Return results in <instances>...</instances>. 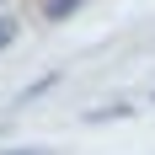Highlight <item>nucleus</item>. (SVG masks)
<instances>
[{
    "instance_id": "f257e3e1",
    "label": "nucleus",
    "mask_w": 155,
    "mask_h": 155,
    "mask_svg": "<svg viewBox=\"0 0 155 155\" xmlns=\"http://www.w3.org/2000/svg\"><path fill=\"white\" fill-rule=\"evenodd\" d=\"M86 0H43V21H70Z\"/></svg>"
},
{
    "instance_id": "f03ea898",
    "label": "nucleus",
    "mask_w": 155,
    "mask_h": 155,
    "mask_svg": "<svg viewBox=\"0 0 155 155\" xmlns=\"http://www.w3.org/2000/svg\"><path fill=\"white\" fill-rule=\"evenodd\" d=\"M11 43H16V16H5V11H0V54H5Z\"/></svg>"
},
{
    "instance_id": "7ed1b4c3",
    "label": "nucleus",
    "mask_w": 155,
    "mask_h": 155,
    "mask_svg": "<svg viewBox=\"0 0 155 155\" xmlns=\"http://www.w3.org/2000/svg\"><path fill=\"white\" fill-rule=\"evenodd\" d=\"M0 155H48V150H0Z\"/></svg>"
},
{
    "instance_id": "20e7f679",
    "label": "nucleus",
    "mask_w": 155,
    "mask_h": 155,
    "mask_svg": "<svg viewBox=\"0 0 155 155\" xmlns=\"http://www.w3.org/2000/svg\"><path fill=\"white\" fill-rule=\"evenodd\" d=\"M0 5H5V0H0Z\"/></svg>"
}]
</instances>
